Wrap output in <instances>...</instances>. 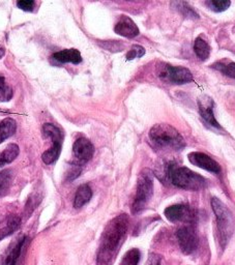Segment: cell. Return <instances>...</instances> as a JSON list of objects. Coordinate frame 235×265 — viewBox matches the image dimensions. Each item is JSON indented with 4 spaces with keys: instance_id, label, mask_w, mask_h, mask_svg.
<instances>
[{
    "instance_id": "6da1fadb",
    "label": "cell",
    "mask_w": 235,
    "mask_h": 265,
    "mask_svg": "<svg viewBox=\"0 0 235 265\" xmlns=\"http://www.w3.org/2000/svg\"><path fill=\"white\" fill-rule=\"evenodd\" d=\"M127 228L128 217L124 214L117 216L107 224L97 250V265H109L112 262L125 238Z\"/></svg>"
},
{
    "instance_id": "484cf974",
    "label": "cell",
    "mask_w": 235,
    "mask_h": 265,
    "mask_svg": "<svg viewBox=\"0 0 235 265\" xmlns=\"http://www.w3.org/2000/svg\"><path fill=\"white\" fill-rule=\"evenodd\" d=\"M18 8L25 12H32L36 7V3L33 0H20L17 4Z\"/></svg>"
},
{
    "instance_id": "2e32d148",
    "label": "cell",
    "mask_w": 235,
    "mask_h": 265,
    "mask_svg": "<svg viewBox=\"0 0 235 265\" xmlns=\"http://www.w3.org/2000/svg\"><path fill=\"white\" fill-rule=\"evenodd\" d=\"M92 198V191L88 184H82L78 188L75 199H74V207L75 208H81L83 207L86 203L90 201V199Z\"/></svg>"
},
{
    "instance_id": "83f0119b",
    "label": "cell",
    "mask_w": 235,
    "mask_h": 265,
    "mask_svg": "<svg viewBox=\"0 0 235 265\" xmlns=\"http://www.w3.org/2000/svg\"><path fill=\"white\" fill-rule=\"evenodd\" d=\"M38 199H39V198L32 197V198H30L29 200H28V202H27V204H26V208H25V213H26L27 217H29L30 214H31L33 210H35V208L38 206L39 203H35V201L38 200Z\"/></svg>"
},
{
    "instance_id": "1f68e13d",
    "label": "cell",
    "mask_w": 235,
    "mask_h": 265,
    "mask_svg": "<svg viewBox=\"0 0 235 265\" xmlns=\"http://www.w3.org/2000/svg\"><path fill=\"white\" fill-rule=\"evenodd\" d=\"M0 112H2V110H0Z\"/></svg>"
},
{
    "instance_id": "5bb4252c",
    "label": "cell",
    "mask_w": 235,
    "mask_h": 265,
    "mask_svg": "<svg viewBox=\"0 0 235 265\" xmlns=\"http://www.w3.org/2000/svg\"><path fill=\"white\" fill-rule=\"evenodd\" d=\"M25 242H26V236H22L15 244H13L11 246V248L9 249L5 259L3 260L2 265H16L17 260H18L19 256L21 255L22 249L25 245Z\"/></svg>"
},
{
    "instance_id": "44dd1931",
    "label": "cell",
    "mask_w": 235,
    "mask_h": 265,
    "mask_svg": "<svg viewBox=\"0 0 235 265\" xmlns=\"http://www.w3.org/2000/svg\"><path fill=\"white\" fill-rule=\"evenodd\" d=\"M140 257L141 255L138 249H132L125 253L119 265H138Z\"/></svg>"
},
{
    "instance_id": "7a4b0ae2",
    "label": "cell",
    "mask_w": 235,
    "mask_h": 265,
    "mask_svg": "<svg viewBox=\"0 0 235 265\" xmlns=\"http://www.w3.org/2000/svg\"><path fill=\"white\" fill-rule=\"evenodd\" d=\"M164 175L173 186L187 191H199L207 186V181L203 176L187 167H177L173 163L166 164Z\"/></svg>"
},
{
    "instance_id": "9c48e42d",
    "label": "cell",
    "mask_w": 235,
    "mask_h": 265,
    "mask_svg": "<svg viewBox=\"0 0 235 265\" xmlns=\"http://www.w3.org/2000/svg\"><path fill=\"white\" fill-rule=\"evenodd\" d=\"M197 103H198V107H199L200 116L202 117V119L214 127H217V128L221 127L214 114V107H215L214 99L211 96L203 94L198 97Z\"/></svg>"
},
{
    "instance_id": "8992f818",
    "label": "cell",
    "mask_w": 235,
    "mask_h": 265,
    "mask_svg": "<svg viewBox=\"0 0 235 265\" xmlns=\"http://www.w3.org/2000/svg\"><path fill=\"white\" fill-rule=\"evenodd\" d=\"M44 135L52 140V147L45 151L42 155V160L45 164L50 165L56 162L60 155L62 142H63V134L59 127L54 125L53 123H45L43 125Z\"/></svg>"
},
{
    "instance_id": "9a60e30c",
    "label": "cell",
    "mask_w": 235,
    "mask_h": 265,
    "mask_svg": "<svg viewBox=\"0 0 235 265\" xmlns=\"http://www.w3.org/2000/svg\"><path fill=\"white\" fill-rule=\"evenodd\" d=\"M55 60L61 62V63H66L71 62L74 64H79L82 62V56L81 53L77 49H66L62 50L59 52H56L52 56Z\"/></svg>"
},
{
    "instance_id": "4dcf8cb0",
    "label": "cell",
    "mask_w": 235,
    "mask_h": 265,
    "mask_svg": "<svg viewBox=\"0 0 235 265\" xmlns=\"http://www.w3.org/2000/svg\"><path fill=\"white\" fill-rule=\"evenodd\" d=\"M5 54H6V49L3 46H0V59L5 56Z\"/></svg>"
},
{
    "instance_id": "52a82bcc",
    "label": "cell",
    "mask_w": 235,
    "mask_h": 265,
    "mask_svg": "<svg viewBox=\"0 0 235 265\" xmlns=\"http://www.w3.org/2000/svg\"><path fill=\"white\" fill-rule=\"evenodd\" d=\"M159 77L165 81L172 84H186L194 80L190 70L184 66H173L170 64H165L161 66L159 71Z\"/></svg>"
},
{
    "instance_id": "ac0fdd59",
    "label": "cell",
    "mask_w": 235,
    "mask_h": 265,
    "mask_svg": "<svg viewBox=\"0 0 235 265\" xmlns=\"http://www.w3.org/2000/svg\"><path fill=\"white\" fill-rule=\"evenodd\" d=\"M194 51L201 60H206L211 55V47L208 43L201 37H198L195 40Z\"/></svg>"
},
{
    "instance_id": "7c38bea8",
    "label": "cell",
    "mask_w": 235,
    "mask_h": 265,
    "mask_svg": "<svg viewBox=\"0 0 235 265\" xmlns=\"http://www.w3.org/2000/svg\"><path fill=\"white\" fill-rule=\"evenodd\" d=\"M114 31L117 35L127 39H133L139 35V28L136 23L126 16H121L114 27Z\"/></svg>"
},
{
    "instance_id": "cb8c5ba5",
    "label": "cell",
    "mask_w": 235,
    "mask_h": 265,
    "mask_svg": "<svg viewBox=\"0 0 235 265\" xmlns=\"http://www.w3.org/2000/svg\"><path fill=\"white\" fill-rule=\"evenodd\" d=\"M213 68L220 71L225 76L235 79V62H230L228 64H223V63L218 62L213 65Z\"/></svg>"
},
{
    "instance_id": "603a6c76",
    "label": "cell",
    "mask_w": 235,
    "mask_h": 265,
    "mask_svg": "<svg viewBox=\"0 0 235 265\" xmlns=\"http://www.w3.org/2000/svg\"><path fill=\"white\" fill-rule=\"evenodd\" d=\"M205 5L212 11L216 13H221L226 11L231 6V3L229 0H208V2L205 3Z\"/></svg>"
},
{
    "instance_id": "277c9868",
    "label": "cell",
    "mask_w": 235,
    "mask_h": 265,
    "mask_svg": "<svg viewBox=\"0 0 235 265\" xmlns=\"http://www.w3.org/2000/svg\"><path fill=\"white\" fill-rule=\"evenodd\" d=\"M211 204L217 219L220 245L223 249H225L235 229L234 218L231 211L228 209V207L220 200V199L213 197L211 200Z\"/></svg>"
},
{
    "instance_id": "ffe728a7",
    "label": "cell",
    "mask_w": 235,
    "mask_h": 265,
    "mask_svg": "<svg viewBox=\"0 0 235 265\" xmlns=\"http://www.w3.org/2000/svg\"><path fill=\"white\" fill-rule=\"evenodd\" d=\"M13 178V171L10 169L0 172V197L8 194Z\"/></svg>"
},
{
    "instance_id": "f1b7e54d",
    "label": "cell",
    "mask_w": 235,
    "mask_h": 265,
    "mask_svg": "<svg viewBox=\"0 0 235 265\" xmlns=\"http://www.w3.org/2000/svg\"><path fill=\"white\" fill-rule=\"evenodd\" d=\"M161 256H159L158 254H153L151 253L148 256V259L146 261L145 265H161Z\"/></svg>"
},
{
    "instance_id": "4316f807",
    "label": "cell",
    "mask_w": 235,
    "mask_h": 265,
    "mask_svg": "<svg viewBox=\"0 0 235 265\" xmlns=\"http://www.w3.org/2000/svg\"><path fill=\"white\" fill-rule=\"evenodd\" d=\"M106 45L103 46L104 48H106L107 50L109 51H112V52H118V51H122L123 49V45L120 44L118 41H108L105 43Z\"/></svg>"
},
{
    "instance_id": "3957f363",
    "label": "cell",
    "mask_w": 235,
    "mask_h": 265,
    "mask_svg": "<svg viewBox=\"0 0 235 265\" xmlns=\"http://www.w3.org/2000/svg\"><path fill=\"white\" fill-rule=\"evenodd\" d=\"M150 140L161 148L181 150L186 147V141L178 130L168 123H158L149 131Z\"/></svg>"
},
{
    "instance_id": "d4e9b609",
    "label": "cell",
    "mask_w": 235,
    "mask_h": 265,
    "mask_svg": "<svg viewBox=\"0 0 235 265\" xmlns=\"http://www.w3.org/2000/svg\"><path fill=\"white\" fill-rule=\"evenodd\" d=\"M145 54V49L142 46L134 45L126 54V60H133L135 58H140Z\"/></svg>"
},
{
    "instance_id": "4fadbf2b",
    "label": "cell",
    "mask_w": 235,
    "mask_h": 265,
    "mask_svg": "<svg viewBox=\"0 0 235 265\" xmlns=\"http://www.w3.org/2000/svg\"><path fill=\"white\" fill-rule=\"evenodd\" d=\"M73 151L75 156L82 163L88 162L93 153H94V147L92 143L86 139V138H79L75 141L73 146Z\"/></svg>"
},
{
    "instance_id": "5b68a950",
    "label": "cell",
    "mask_w": 235,
    "mask_h": 265,
    "mask_svg": "<svg viewBox=\"0 0 235 265\" xmlns=\"http://www.w3.org/2000/svg\"><path fill=\"white\" fill-rule=\"evenodd\" d=\"M153 195V172L149 169H143L138 177L136 196L132 204L134 215L142 211Z\"/></svg>"
},
{
    "instance_id": "f546056e",
    "label": "cell",
    "mask_w": 235,
    "mask_h": 265,
    "mask_svg": "<svg viewBox=\"0 0 235 265\" xmlns=\"http://www.w3.org/2000/svg\"><path fill=\"white\" fill-rule=\"evenodd\" d=\"M6 164H10L6 154L4 153V151L0 152V167H3V166H5Z\"/></svg>"
},
{
    "instance_id": "7402d4cb",
    "label": "cell",
    "mask_w": 235,
    "mask_h": 265,
    "mask_svg": "<svg viewBox=\"0 0 235 265\" xmlns=\"http://www.w3.org/2000/svg\"><path fill=\"white\" fill-rule=\"evenodd\" d=\"M14 95L13 89L7 85L5 77L0 76V102H9Z\"/></svg>"
},
{
    "instance_id": "d6986e66",
    "label": "cell",
    "mask_w": 235,
    "mask_h": 265,
    "mask_svg": "<svg viewBox=\"0 0 235 265\" xmlns=\"http://www.w3.org/2000/svg\"><path fill=\"white\" fill-rule=\"evenodd\" d=\"M172 7L174 10L179 12L184 17L188 19H199V15L193 10L192 7L188 3L184 2H175L172 3Z\"/></svg>"
},
{
    "instance_id": "ba28073f",
    "label": "cell",
    "mask_w": 235,
    "mask_h": 265,
    "mask_svg": "<svg viewBox=\"0 0 235 265\" xmlns=\"http://www.w3.org/2000/svg\"><path fill=\"white\" fill-rule=\"evenodd\" d=\"M176 236L179 247L186 255H190L197 250L199 245V238L193 227L187 226L179 228L176 232Z\"/></svg>"
},
{
    "instance_id": "e0dca14e",
    "label": "cell",
    "mask_w": 235,
    "mask_h": 265,
    "mask_svg": "<svg viewBox=\"0 0 235 265\" xmlns=\"http://www.w3.org/2000/svg\"><path fill=\"white\" fill-rule=\"evenodd\" d=\"M17 130V122L11 118H5L0 122V143L12 137Z\"/></svg>"
},
{
    "instance_id": "8fae6325",
    "label": "cell",
    "mask_w": 235,
    "mask_h": 265,
    "mask_svg": "<svg viewBox=\"0 0 235 265\" xmlns=\"http://www.w3.org/2000/svg\"><path fill=\"white\" fill-rule=\"evenodd\" d=\"M165 217L170 222H191L194 219L191 208L184 204H175L167 207L164 211Z\"/></svg>"
},
{
    "instance_id": "30bf717a",
    "label": "cell",
    "mask_w": 235,
    "mask_h": 265,
    "mask_svg": "<svg viewBox=\"0 0 235 265\" xmlns=\"http://www.w3.org/2000/svg\"><path fill=\"white\" fill-rule=\"evenodd\" d=\"M189 161L191 164L197 166V167L204 169L208 172H213L219 174L221 172L220 165L211 156L202 152H191L189 155Z\"/></svg>"
}]
</instances>
